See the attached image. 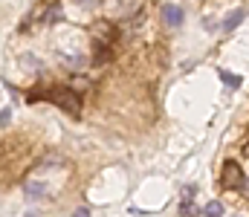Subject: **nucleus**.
Masks as SVG:
<instances>
[{"label": "nucleus", "instance_id": "f257e3e1", "mask_svg": "<svg viewBox=\"0 0 249 217\" xmlns=\"http://www.w3.org/2000/svg\"><path fill=\"white\" fill-rule=\"evenodd\" d=\"M47 99H53V101H55L58 107H64V110H67V113H72V116H75V113L81 110V99H78V93H75V90H70V87L53 90V93H50Z\"/></svg>", "mask_w": 249, "mask_h": 217}, {"label": "nucleus", "instance_id": "f03ea898", "mask_svg": "<svg viewBox=\"0 0 249 217\" xmlns=\"http://www.w3.org/2000/svg\"><path fill=\"white\" fill-rule=\"evenodd\" d=\"M220 185L223 188H247V177H244V171H241V165L238 162H223V177H220Z\"/></svg>", "mask_w": 249, "mask_h": 217}, {"label": "nucleus", "instance_id": "7ed1b4c3", "mask_svg": "<svg viewBox=\"0 0 249 217\" xmlns=\"http://www.w3.org/2000/svg\"><path fill=\"white\" fill-rule=\"evenodd\" d=\"M162 20H165L168 26H174V29H177V26H183V20H186V17H183V9H180V6L165 3V6H162Z\"/></svg>", "mask_w": 249, "mask_h": 217}, {"label": "nucleus", "instance_id": "20e7f679", "mask_svg": "<svg viewBox=\"0 0 249 217\" xmlns=\"http://www.w3.org/2000/svg\"><path fill=\"white\" fill-rule=\"evenodd\" d=\"M23 194H26V200H44V197H47V185L38 183V180H29V183L23 185Z\"/></svg>", "mask_w": 249, "mask_h": 217}, {"label": "nucleus", "instance_id": "39448f33", "mask_svg": "<svg viewBox=\"0 0 249 217\" xmlns=\"http://www.w3.org/2000/svg\"><path fill=\"white\" fill-rule=\"evenodd\" d=\"M244 17H247V9H235V12H229V15L223 17V23H220V32H232Z\"/></svg>", "mask_w": 249, "mask_h": 217}, {"label": "nucleus", "instance_id": "423d86ee", "mask_svg": "<svg viewBox=\"0 0 249 217\" xmlns=\"http://www.w3.org/2000/svg\"><path fill=\"white\" fill-rule=\"evenodd\" d=\"M217 75H220V81L229 87V90H235V87H241L244 81H241V75H235V72H229V70H217Z\"/></svg>", "mask_w": 249, "mask_h": 217}, {"label": "nucleus", "instance_id": "0eeeda50", "mask_svg": "<svg viewBox=\"0 0 249 217\" xmlns=\"http://www.w3.org/2000/svg\"><path fill=\"white\" fill-rule=\"evenodd\" d=\"M64 15H61V6L55 3V6H50L47 9V17H44V23H55V20H61Z\"/></svg>", "mask_w": 249, "mask_h": 217}, {"label": "nucleus", "instance_id": "6e6552de", "mask_svg": "<svg viewBox=\"0 0 249 217\" xmlns=\"http://www.w3.org/2000/svg\"><path fill=\"white\" fill-rule=\"evenodd\" d=\"M110 58H113V50H102V47H99V50H96V58H93V64H107Z\"/></svg>", "mask_w": 249, "mask_h": 217}, {"label": "nucleus", "instance_id": "1a4fd4ad", "mask_svg": "<svg viewBox=\"0 0 249 217\" xmlns=\"http://www.w3.org/2000/svg\"><path fill=\"white\" fill-rule=\"evenodd\" d=\"M206 217H223V206H220L217 200H212V203L206 206Z\"/></svg>", "mask_w": 249, "mask_h": 217}, {"label": "nucleus", "instance_id": "9d476101", "mask_svg": "<svg viewBox=\"0 0 249 217\" xmlns=\"http://www.w3.org/2000/svg\"><path fill=\"white\" fill-rule=\"evenodd\" d=\"M180 215H186V217H197V209L191 206V200H183V206H180Z\"/></svg>", "mask_w": 249, "mask_h": 217}, {"label": "nucleus", "instance_id": "9b49d317", "mask_svg": "<svg viewBox=\"0 0 249 217\" xmlns=\"http://www.w3.org/2000/svg\"><path fill=\"white\" fill-rule=\"evenodd\" d=\"M194 194H197V188H194V185H186V188H183V200H191Z\"/></svg>", "mask_w": 249, "mask_h": 217}, {"label": "nucleus", "instance_id": "f8f14e48", "mask_svg": "<svg viewBox=\"0 0 249 217\" xmlns=\"http://www.w3.org/2000/svg\"><path fill=\"white\" fill-rule=\"evenodd\" d=\"M75 3H78V6H81V9H93V6H96V3H99V0H75Z\"/></svg>", "mask_w": 249, "mask_h": 217}, {"label": "nucleus", "instance_id": "ddd939ff", "mask_svg": "<svg viewBox=\"0 0 249 217\" xmlns=\"http://www.w3.org/2000/svg\"><path fill=\"white\" fill-rule=\"evenodd\" d=\"M9 116H12V110H9V107H3V119H0V122H3V128L9 125Z\"/></svg>", "mask_w": 249, "mask_h": 217}, {"label": "nucleus", "instance_id": "4468645a", "mask_svg": "<svg viewBox=\"0 0 249 217\" xmlns=\"http://www.w3.org/2000/svg\"><path fill=\"white\" fill-rule=\"evenodd\" d=\"M72 217H90V209H75Z\"/></svg>", "mask_w": 249, "mask_h": 217}, {"label": "nucleus", "instance_id": "2eb2a0df", "mask_svg": "<svg viewBox=\"0 0 249 217\" xmlns=\"http://www.w3.org/2000/svg\"><path fill=\"white\" fill-rule=\"evenodd\" d=\"M244 153H247V156H249V142H247V145H244Z\"/></svg>", "mask_w": 249, "mask_h": 217}]
</instances>
